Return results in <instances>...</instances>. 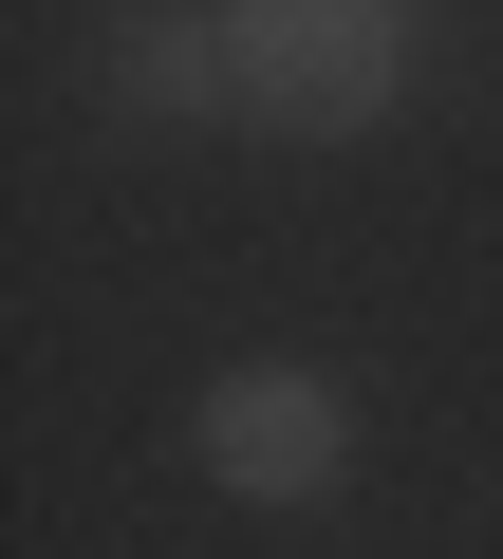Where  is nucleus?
I'll return each instance as SVG.
<instances>
[{
	"label": "nucleus",
	"instance_id": "obj_1",
	"mask_svg": "<svg viewBox=\"0 0 503 559\" xmlns=\"http://www.w3.org/2000/svg\"><path fill=\"white\" fill-rule=\"evenodd\" d=\"M224 38H242V112L262 131H373L410 94V20L392 0H262Z\"/></svg>",
	"mask_w": 503,
	"mask_h": 559
},
{
	"label": "nucleus",
	"instance_id": "obj_2",
	"mask_svg": "<svg viewBox=\"0 0 503 559\" xmlns=\"http://www.w3.org/2000/svg\"><path fill=\"white\" fill-rule=\"evenodd\" d=\"M205 466L242 503H336L355 485V392L336 373H224L205 392Z\"/></svg>",
	"mask_w": 503,
	"mask_h": 559
},
{
	"label": "nucleus",
	"instance_id": "obj_3",
	"mask_svg": "<svg viewBox=\"0 0 503 559\" xmlns=\"http://www.w3.org/2000/svg\"><path fill=\"white\" fill-rule=\"evenodd\" d=\"M131 94H168V112L224 94V112H242V38H224V20H131Z\"/></svg>",
	"mask_w": 503,
	"mask_h": 559
}]
</instances>
